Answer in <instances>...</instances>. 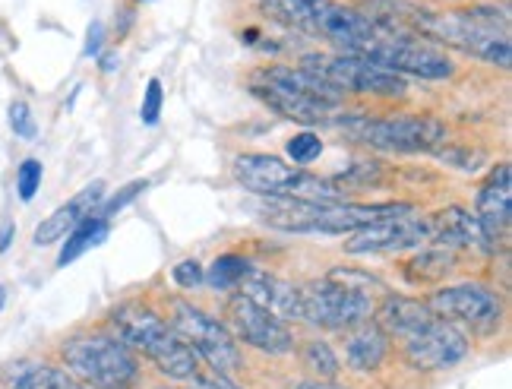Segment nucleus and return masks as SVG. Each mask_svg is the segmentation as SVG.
Wrapping results in <instances>:
<instances>
[{"label": "nucleus", "instance_id": "obj_13", "mask_svg": "<svg viewBox=\"0 0 512 389\" xmlns=\"http://www.w3.org/2000/svg\"><path fill=\"white\" fill-rule=\"evenodd\" d=\"M430 216H418V209L402 212V216L380 219L373 225H364L351 231L345 241L348 254H392V250H408L418 244H430Z\"/></svg>", "mask_w": 512, "mask_h": 389}, {"label": "nucleus", "instance_id": "obj_32", "mask_svg": "<svg viewBox=\"0 0 512 389\" xmlns=\"http://www.w3.org/2000/svg\"><path fill=\"white\" fill-rule=\"evenodd\" d=\"M10 127H13L16 136H23V140H32V136H35L32 108L26 102H13L10 105Z\"/></svg>", "mask_w": 512, "mask_h": 389}, {"label": "nucleus", "instance_id": "obj_28", "mask_svg": "<svg viewBox=\"0 0 512 389\" xmlns=\"http://www.w3.org/2000/svg\"><path fill=\"white\" fill-rule=\"evenodd\" d=\"M42 174H45V168H42V162H38V159H26L23 165H19V171H16L19 200L29 203V200L35 197L38 187H42Z\"/></svg>", "mask_w": 512, "mask_h": 389}, {"label": "nucleus", "instance_id": "obj_22", "mask_svg": "<svg viewBox=\"0 0 512 389\" xmlns=\"http://www.w3.org/2000/svg\"><path fill=\"white\" fill-rule=\"evenodd\" d=\"M256 80L263 83H279V86H288V89H298L304 95H310V99H320L332 108H339L345 102V92H339L336 86H329L326 80H320V76H313L310 70L304 67H263L260 73H256Z\"/></svg>", "mask_w": 512, "mask_h": 389}, {"label": "nucleus", "instance_id": "obj_25", "mask_svg": "<svg viewBox=\"0 0 512 389\" xmlns=\"http://www.w3.org/2000/svg\"><path fill=\"white\" fill-rule=\"evenodd\" d=\"M298 358H301V367L310 374V380H336L342 371L336 348H332L326 339H307L298 348Z\"/></svg>", "mask_w": 512, "mask_h": 389}, {"label": "nucleus", "instance_id": "obj_2", "mask_svg": "<svg viewBox=\"0 0 512 389\" xmlns=\"http://www.w3.org/2000/svg\"><path fill=\"white\" fill-rule=\"evenodd\" d=\"M260 13L285 29L329 42L342 54L370 42L380 32L364 13L339 4V0H260Z\"/></svg>", "mask_w": 512, "mask_h": 389}, {"label": "nucleus", "instance_id": "obj_33", "mask_svg": "<svg viewBox=\"0 0 512 389\" xmlns=\"http://www.w3.org/2000/svg\"><path fill=\"white\" fill-rule=\"evenodd\" d=\"M193 389H244V386H238L231 377H222V374H200L193 380Z\"/></svg>", "mask_w": 512, "mask_h": 389}, {"label": "nucleus", "instance_id": "obj_1", "mask_svg": "<svg viewBox=\"0 0 512 389\" xmlns=\"http://www.w3.org/2000/svg\"><path fill=\"white\" fill-rule=\"evenodd\" d=\"M111 329L114 336L127 342L136 355H143L155 371L165 374L177 383H193L200 377V358L193 355V348L174 333L171 323L162 320L152 307L127 301L111 310Z\"/></svg>", "mask_w": 512, "mask_h": 389}, {"label": "nucleus", "instance_id": "obj_23", "mask_svg": "<svg viewBox=\"0 0 512 389\" xmlns=\"http://www.w3.org/2000/svg\"><path fill=\"white\" fill-rule=\"evenodd\" d=\"M108 231H111V222L98 216V212L86 216V219L67 235V241H64V247H61V254H57V266H70L73 260H80V257L86 254V250L98 247V244H102V241L108 238Z\"/></svg>", "mask_w": 512, "mask_h": 389}, {"label": "nucleus", "instance_id": "obj_10", "mask_svg": "<svg viewBox=\"0 0 512 389\" xmlns=\"http://www.w3.org/2000/svg\"><path fill=\"white\" fill-rule=\"evenodd\" d=\"M427 307L446 323H456L459 329H471L478 336H494L503 326V298L494 288L468 282V285H449L433 291Z\"/></svg>", "mask_w": 512, "mask_h": 389}, {"label": "nucleus", "instance_id": "obj_9", "mask_svg": "<svg viewBox=\"0 0 512 389\" xmlns=\"http://www.w3.org/2000/svg\"><path fill=\"white\" fill-rule=\"evenodd\" d=\"M301 67L310 70L313 76H320L329 86H336L339 92H358V95H377V99H399L405 95L408 83L402 76L389 73L377 64L364 61L354 54H304Z\"/></svg>", "mask_w": 512, "mask_h": 389}, {"label": "nucleus", "instance_id": "obj_29", "mask_svg": "<svg viewBox=\"0 0 512 389\" xmlns=\"http://www.w3.org/2000/svg\"><path fill=\"white\" fill-rule=\"evenodd\" d=\"M146 187H149L146 181H130L127 187H121V193H114L111 200H102V206H98L95 212H98V216H102V219H108V222H111V216H117V212H121L127 203H133V200L140 197V193H143Z\"/></svg>", "mask_w": 512, "mask_h": 389}, {"label": "nucleus", "instance_id": "obj_27", "mask_svg": "<svg viewBox=\"0 0 512 389\" xmlns=\"http://www.w3.org/2000/svg\"><path fill=\"white\" fill-rule=\"evenodd\" d=\"M285 152H288V159L294 162V168H304V165H313L323 155V140H320L317 133L304 130L298 136H291Z\"/></svg>", "mask_w": 512, "mask_h": 389}, {"label": "nucleus", "instance_id": "obj_39", "mask_svg": "<svg viewBox=\"0 0 512 389\" xmlns=\"http://www.w3.org/2000/svg\"><path fill=\"white\" fill-rule=\"evenodd\" d=\"M155 389H181V386H155Z\"/></svg>", "mask_w": 512, "mask_h": 389}, {"label": "nucleus", "instance_id": "obj_24", "mask_svg": "<svg viewBox=\"0 0 512 389\" xmlns=\"http://www.w3.org/2000/svg\"><path fill=\"white\" fill-rule=\"evenodd\" d=\"M452 269H456V254L446 250V247L430 244L427 250H421L415 260L405 263V276L415 285H437V282H443L449 276Z\"/></svg>", "mask_w": 512, "mask_h": 389}, {"label": "nucleus", "instance_id": "obj_34", "mask_svg": "<svg viewBox=\"0 0 512 389\" xmlns=\"http://www.w3.org/2000/svg\"><path fill=\"white\" fill-rule=\"evenodd\" d=\"M105 42V26L102 23H92L89 26V38H86V54H98Z\"/></svg>", "mask_w": 512, "mask_h": 389}, {"label": "nucleus", "instance_id": "obj_15", "mask_svg": "<svg viewBox=\"0 0 512 389\" xmlns=\"http://www.w3.org/2000/svg\"><path fill=\"white\" fill-rule=\"evenodd\" d=\"M430 244L446 247L452 254L459 250H478V254H497V247L487 241L481 222L475 219V212H468L462 206H449L430 216Z\"/></svg>", "mask_w": 512, "mask_h": 389}, {"label": "nucleus", "instance_id": "obj_37", "mask_svg": "<svg viewBox=\"0 0 512 389\" xmlns=\"http://www.w3.org/2000/svg\"><path fill=\"white\" fill-rule=\"evenodd\" d=\"M117 67H121V57H117V54H105V57H102V70H105V73H114Z\"/></svg>", "mask_w": 512, "mask_h": 389}, {"label": "nucleus", "instance_id": "obj_35", "mask_svg": "<svg viewBox=\"0 0 512 389\" xmlns=\"http://www.w3.org/2000/svg\"><path fill=\"white\" fill-rule=\"evenodd\" d=\"M298 389H348V386H342L336 380H301Z\"/></svg>", "mask_w": 512, "mask_h": 389}, {"label": "nucleus", "instance_id": "obj_17", "mask_svg": "<svg viewBox=\"0 0 512 389\" xmlns=\"http://www.w3.org/2000/svg\"><path fill=\"white\" fill-rule=\"evenodd\" d=\"M102 200H105V181H95V184L83 187L73 200H67L64 206H57L51 216L35 228V235H32L35 247H48V244L64 241L76 225L102 206Z\"/></svg>", "mask_w": 512, "mask_h": 389}, {"label": "nucleus", "instance_id": "obj_21", "mask_svg": "<svg viewBox=\"0 0 512 389\" xmlns=\"http://www.w3.org/2000/svg\"><path fill=\"white\" fill-rule=\"evenodd\" d=\"M0 380H4V389H89L76 377H70L64 367L29 364V361L10 364L7 371L0 374Z\"/></svg>", "mask_w": 512, "mask_h": 389}, {"label": "nucleus", "instance_id": "obj_30", "mask_svg": "<svg viewBox=\"0 0 512 389\" xmlns=\"http://www.w3.org/2000/svg\"><path fill=\"white\" fill-rule=\"evenodd\" d=\"M162 102H165V92H162V80L159 76H152L149 86H146V95H143V108H140V118L143 124H159V114H162Z\"/></svg>", "mask_w": 512, "mask_h": 389}, {"label": "nucleus", "instance_id": "obj_16", "mask_svg": "<svg viewBox=\"0 0 512 389\" xmlns=\"http://www.w3.org/2000/svg\"><path fill=\"white\" fill-rule=\"evenodd\" d=\"M238 295L266 307L279 320H301V288L256 266H250V272L241 279Z\"/></svg>", "mask_w": 512, "mask_h": 389}, {"label": "nucleus", "instance_id": "obj_18", "mask_svg": "<svg viewBox=\"0 0 512 389\" xmlns=\"http://www.w3.org/2000/svg\"><path fill=\"white\" fill-rule=\"evenodd\" d=\"M253 95L256 99H263V105H269L275 114H282L288 121H298V124H326L332 121L329 114L336 111L332 105L320 102V99H310V95L298 92V89H288V86H279V83H263L256 80L253 86Z\"/></svg>", "mask_w": 512, "mask_h": 389}, {"label": "nucleus", "instance_id": "obj_12", "mask_svg": "<svg viewBox=\"0 0 512 389\" xmlns=\"http://www.w3.org/2000/svg\"><path fill=\"white\" fill-rule=\"evenodd\" d=\"M402 345V358L408 367H415L421 374H433V371H449L468 358L471 352V339L465 329H459L456 323H446L440 317H433L421 333L408 336Z\"/></svg>", "mask_w": 512, "mask_h": 389}, {"label": "nucleus", "instance_id": "obj_5", "mask_svg": "<svg viewBox=\"0 0 512 389\" xmlns=\"http://www.w3.org/2000/svg\"><path fill=\"white\" fill-rule=\"evenodd\" d=\"M342 130L351 143L373 146L383 152H440L446 146V124L421 114H402V118H367V114H345L329 121Z\"/></svg>", "mask_w": 512, "mask_h": 389}, {"label": "nucleus", "instance_id": "obj_31", "mask_svg": "<svg viewBox=\"0 0 512 389\" xmlns=\"http://www.w3.org/2000/svg\"><path fill=\"white\" fill-rule=\"evenodd\" d=\"M203 276H206V269L200 260H181L174 269H171V279L181 285L184 291H193V288H200L203 285Z\"/></svg>", "mask_w": 512, "mask_h": 389}, {"label": "nucleus", "instance_id": "obj_19", "mask_svg": "<svg viewBox=\"0 0 512 389\" xmlns=\"http://www.w3.org/2000/svg\"><path fill=\"white\" fill-rule=\"evenodd\" d=\"M437 317L427 307V301L405 298V295H386L377 307H373V323L383 329V336L392 342H405L408 336L421 333V329Z\"/></svg>", "mask_w": 512, "mask_h": 389}, {"label": "nucleus", "instance_id": "obj_6", "mask_svg": "<svg viewBox=\"0 0 512 389\" xmlns=\"http://www.w3.org/2000/svg\"><path fill=\"white\" fill-rule=\"evenodd\" d=\"M171 329L177 336H181L190 348L193 355L206 361L212 367V374H222V377H231L241 371L244 364V355L234 336L228 333V326L206 314L203 307H196L193 301H171Z\"/></svg>", "mask_w": 512, "mask_h": 389}, {"label": "nucleus", "instance_id": "obj_20", "mask_svg": "<svg viewBox=\"0 0 512 389\" xmlns=\"http://www.w3.org/2000/svg\"><path fill=\"white\" fill-rule=\"evenodd\" d=\"M386 358H389V339L383 336V329L373 320L354 326L345 333V364L354 374L380 371Z\"/></svg>", "mask_w": 512, "mask_h": 389}, {"label": "nucleus", "instance_id": "obj_26", "mask_svg": "<svg viewBox=\"0 0 512 389\" xmlns=\"http://www.w3.org/2000/svg\"><path fill=\"white\" fill-rule=\"evenodd\" d=\"M250 260L247 257H238V254H222V257H215V263L206 269V276L203 282L215 291H238L241 279L250 272Z\"/></svg>", "mask_w": 512, "mask_h": 389}, {"label": "nucleus", "instance_id": "obj_36", "mask_svg": "<svg viewBox=\"0 0 512 389\" xmlns=\"http://www.w3.org/2000/svg\"><path fill=\"white\" fill-rule=\"evenodd\" d=\"M13 235H16L13 222H7L4 228H0V254H7V250H10V244H13Z\"/></svg>", "mask_w": 512, "mask_h": 389}, {"label": "nucleus", "instance_id": "obj_38", "mask_svg": "<svg viewBox=\"0 0 512 389\" xmlns=\"http://www.w3.org/2000/svg\"><path fill=\"white\" fill-rule=\"evenodd\" d=\"M4 304H7V285H0V310H4Z\"/></svg>", "mask_w": 512, "mask_h": 389}, {"label": "nucleus", "instance_id": "obj_7", "mask_svg": "<svg viewBox=\"0 0 512 389\" xmlns=\"http://www.w3.org/2000/svg\"><path fill=\"white\" fill-rule=\"evenodd\" d=\"M348 54L364 57V61L396 73V76H402V80L405 76H418V80H446V76L456 73V64L449 61V54L427 45L418 35L377 32L370 42L351 48Z\"/></svg>", "mask_w": 512, "mask_h": 389}, {"label": "nucleus", "instance_id": "obj_14", "mask_svg": "<svg viewBox=\"0 0 512 389\" xmlns=\"http://www.w3.org/2000/svg\"><path fill=\"white\" fill-rule=\"evenodd\" d=\"M475 219L481 222L490 244L506 247L509 222H512V168L506 162H500L494 171H490V178L478 190Z\"/></svg>", "mask_w": 512, "mask_h": 389}, {"label": "nucleus", "instance_id": "obj_11", "mask_svg": "<svg viewBox=\"0 0 512 389\" xmlns=\"http://www.w3.org/2000/svg\"><path fill=\"white\" fill-rule=\"evenodd\" d=\"M225 326L234 336V342H244L250 348L272 358H282L294 352V333L285 320H279L275 314H269L266 307L253 304L241 295H234L225 304Z\"/></svg>", "mask_w": 512, "mask_h": 389}, {"label": "nucleus", "instance_id": "obj_3", "mask_svg": "<svg viewBox=\"0 0 512 389\" xmlns=\"http://www.w3.org/2000/svg\"><path fill=\"white\" fill-rule=\"evenodd\" d=\"M64 371L89 389H136L143 383L140 355L114 333H76L61 342Z\"/></svg>", "mask_w": 512, "mask_h": 389}, {"label": "nucleus", "instance_id": "obj_8", "mask_svg": "<svg viewBox=\"0 0 512 389\" xmlns=\"http://www.w3.org/2000/svg\"><path fill=\"white\" fill-rule=\"evenodd\" d=\"M373 295L358 288H348L332 276H323L301 288V320L332 329V333H348V329L361 326L373 317Z\"/></svg>", "mask_w": 512, "mask_h": 389}, {"label": "nucleus", "instance_id": "obj_4", "mask_svg": "<svg viewBox=\"0 0 512 389\" xmlns=\"http://www.w3.org/2000/svg\"><path fill=\"white\" fill-rule=\"evenodd\" d=\"M234 178L250 193L269 200H307V203H345V187L317 178L304 168L282 162L279 155L244 152L234 159Z\"/></svg>", "mask_w": 512, "mask_h": 389}]
</instances>
